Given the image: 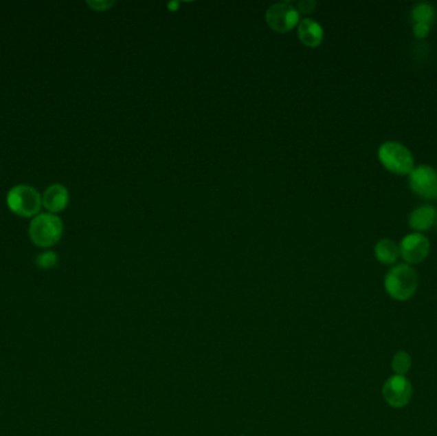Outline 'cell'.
<instances>
[{
  "label": "cell",
  "instance_id": "5bb4252c",
  "mask_svg": "<svg viewBox=\"0 0 437 436\" xmlns=\"http://www.w3.org/2000/svg\"><path fill=\"white\" fill-rule=\"evenodd\" d=\"M412 367V357L405 351H399L392 357V369L395 375L404 376Z\"/></svg>",
  "mask_w": 437,
  "mask_h": 436
},
{
  "label": "cell",
  "instance_id": "3957f363",
  "mask_svg": "<svg viewBox=\"0 0 437 436\" xmlns=\"http://www.w3.org/2000/svg\"><path fill=\"white\" fill-rule=\"evenodd\" d=\"M30 238L38 247L55 245L63 235V221L54 214H38L30 226Z\"/></svg>",
  "mask_w": 437,
  "mask_h": 436
},
{
  "label": "cell",
  "instance_id": "9c48e42d",
  "mask_svg": "<svg viewBox=\"0 0 437 436\" xmlns=\"http://www.w3.org/2000/svg\"><path fill=\"white\" fill-rule=\"evenodd\" d=\"M69 202V193L63 184L55 183L46 188L43 195V205L52 212L63 211Z\"/></svg>",
  "mask_w": 437,
  "mask_h": 436
},
{
  "label": "cell",
  "instance_id": "277c9868",
  "mask_svg": "<svg viewBox=\"0 0 437 436\" xmlns=\"http://www.w3.org/2000/svg\"><path fill=\"white\" fill-rule=\"evenodd\" d=\"M7 204L14 214L23 218H30L38 214L43 205V197L34 187L19 184L8 192Z\"/></svg>",
  "mask_w": 437,
  "mask_h": 436
},
{
  "label": "cell",
  "instance_id": "d6986e66",
  "mask_svg": "<svg viewBox=\"0 0 437 436\" xmlns=\"http://www.w3.org/2000/svg\"><path fill=\"white\" fill-rule=\"evenodd\" d=\"M239 436H247V435H239Z\"/></svg>",
  "mask_w": 437,
  "mask_h": 436
},
{
  "label": "cell",
  "instance_id": "6da1fadb",
  "mask_svg": "<svg viewBox=\"0 0 437 436\" xmlns=\"http://www.w3.org/2000/svg\"><path fill=\"white\" fill-rule=\"evenodd\" d=\"M385 291L392 300L408 301L418 290V275L408 264L392 266L385 276Z\"/></svg>",
  "mask_w": 437,
  "mask_h": 436
},
{
  "label": "cell",
  "instance_id": "8992f818",
  "mask_svg": "<svg viewBox=\"0 0 437 436\" xmlns=\"http://www.w3.org/2000/svg\"><path fill=\"white\" fill-rule=\"evenodd\" d=\"M410 187L425 200H437V172L428 165H419L410 173Z\"/></svg>",
  "mask_w": 437,
  "mask_h": 436
},
{
  "label": "cell",
  "instance_id": "9a60e30c",
  "mask_svg": "<svg viewBox=\"0 0 437 436\" xmlns=\"http://www.w3.org/2000/svg\"><path fill=\"white\" fill-rule=\"evenodd\" d=\"M37 263L41 268H52L56 263V254L54 252L40 254L37 259Z\"/></svg>",
  "mask_w": 437,
  "mask_h": 436
},
{
  "label": "cell",
  "instance_id": "2e32d148",
  "mask_svg": "<svg viewBox=\"0 0 437 436\" xmlns=\"http://www.w3.org/2000/svg\"><path fill=\"white\" fill-rule=\"evenodd\" d=\"M429 30H431V26H428V25H425V23H414V26H413V34H414V36L417 37V39H425V37L428 36Z\"/></svg>",
  "mask_w": 437,
  "mask_h": 436
},
{
  "label": "cell",
  "instance_id": "ac0fdd59",
  "mask_svg": "<svg viewBox=\"0 0 437 436\" xmlns=\"http://www.w3.org/2000/svg\"><path fill=\"white\" fill-rule=\"evenodd\" d=\"M315 6H316L315 1H302V3H300V10L298 12L309 13V12L313 10Z\"/></svg>",
  "mask_w": 437,
  "mask_h": 436
},
{
  "label": "cell",
  "instance_id": "7c38bea8",
  "mask_svg": "<svg viewBox=\"0 0 437 436\" xmlns=\"http://www.w3.org/2000/svg\"><path fill=\"white\" fill-rule=\"evenodd\" d=\"M374 256L383 265H394L401 257V248L392 239H381L374 246Z\"/></svg>",
  "mask_w": 437,
  "mask_h": 436
},
{
  "label": "cell",
  "instance_id": "30bf717a",
  "mask_svg": "<svg viewBox=\"0 0 437 436\" xmlns=\"http://www.w3.org/2000/svg\"><path fill=\"white\" fill-rule=\"evenodd\" d=\"M298 37L303 45L317 47L324 41V28L315 19H302L298 25Z\"/></svg>",
  "mask_w": 437,
  "mask_h": 436
},
{
  "label": "cell",
  "instance_id": "52a82bcc",
  "mask_svg": "<svg viewBox=\"0 0 437 436\" xmlns=\"http://www.w3.org/2000/svg\"><path fill=\"white\" fill-rule=\"evenodd\" d=\"M413 388L405 376L395 375L388 379L383 386L385 402L392 408H404L410 404Z\"/></svg>",
  "mask_w": 437,
  "mask_h": 436
},
{
  "label": "cell",
  "instance_id": "ba28073f",
  "mask_svg": "<svg viewBox=\"0 0 437 436\" xmlns=\"http://www.w3.org/2000/svg\"><path fill=\"white\" fill-rule=\"evenodd\" d=\"M429 241L421 233H412L401 241V256L408 265L421 264L429 254Z\"/></svg>",
  "mask_w": 437,
  "mask_h": 436
},
{
  "label": "cell",
  "instance_id": "e0dca14e",
  "mask_svg": "<svg viewBox=\"0 0 437 436\" xmlns=\"http://www.w3.org/2000/svg\"><path fill=\"white\" fill-rule=\"evenodd\" d=\"M87 4L95 10H108L114 3L113 1H89Z\"/></svg>",
  "mask_w": 437,
  "mask_h": 436
},
{
  "label": "cell",
  "instance_id": "4fadbf2b",
  "mask_svg": "<svg viewBox=\"0 0 437 436\" xmlns=\"http://www.w3.org/2000/svg\"><path fill=\"white\" fill-rule=\"evenodd\" d=\"M436 16L435 8L429 3H419L412 10V19L414 23H425L431 26Z\"/></svg>",
  "mask_w": 437,
  "mask_h": 436
},
{
  "label": "cell",
  "instance_id": "8fae6325",
  "mask_svg": "<svg viewBox=\"0 0 437 436\" xmlns=\"http://www.w3.org/2000/svg\"><path fill=\"white\" fill-rule=\"evenodd\" d=\"M437 218V211L431 205H423L413 210L410 215V226L413 230L426 232L435 224Z\"/></svg>",
  "mask_w": 437,
  "mask_h": 436
},
{
  "label": "cell",
  "instance_id": "5b68a950",
  "mask_svg": "<svg viewBox=\"0 0 437 436\" xmlns=\"http://www.w3.org/2000/svg\"><path fill=\"white\" fill-rule=\"evenodd\" d=\"M266 22L275 32L287 34L300 25V12L291 4L278 3L266 12Z\"/></svg>",
  "mask_w": 437,
  "mask_h": 436
},
{
  "label": "cell",
  "instance_id": "7a4b0ae2",
  "mask_svg": "<svg viewBox=\"0 0 437 436\" xmlns=\"http://www.w3.org/2000/svg\"><path fill=\"white\" fill-rule=\"evenodd\" d=\"M379 159L389 172L405 175L414 169V157L408 147L396 142L386 141L379 149Z\"/></svg>",
  "mask_w": 437,
  "mask_h": 436
}]
</instances>
